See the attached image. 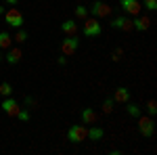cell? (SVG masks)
Listing matches in <instances>:
<instances>
[{"label": "cell", "instance_id": "1", "mask_svg": "<svg viewBox=\"0 0 157 155\" xmlns=\"http://www.w3.org/2000/svg\"><path fill=\"white\" fill-rule=\"evenodd\" d=\"M67 138H69V143H82L88 138V128H86V124H73L71 128L67 130Z\"/></svg>", "mask_w": 157, "mask_h": 155}, {"label": "cell", "instance_id": "2", "mask_svg": "<svg viewBox=\"0 0 157 155\" xmlns=\"http://www.w3.org/2000/svg\"><path fill=\"white\" fill-rule=\"evenodd\" d=\"M138 132L145 138H151L155 134V122L151 115H138Z\"/></svg>", "mask_w": 157, "mask_h": 155}, {"label": "cell", "instance_id": "3", "mask_svg": "<svg viewBox=\"0 0 157 155\" xmlns=\"http://www.w3.org/2000/svg\"><path fill=\"white\" fill-rule=\"evenodd\" d=\"M4 23L11 25V27H21V25L25 23V17L23 13L19 11V9H9V11H4Z\"/></svg>", "mask_w": 157, "mask_h": 155}, {"label": "cell", "instance_id": "4", "mask_svg": "<svg viewBox=\"0 0 157 155\" xmlns=\"http://www.w3.org/2000/svg\"><path fill=\"white\" fill-rule=\"evenodd\" d=\"M88 13H92L94 19H107V17H111V6L103 0H94L92 6L88 9Z\"/></svg>", "mask_w": 157, "mask_h": 155}, {"label": "cell", "instance_id": "5", "mask_svg": "<svg viewBox=\"0 0 157 155\" xmlns=\"http://www.w3.org/2000/svg\"><path fill=\"white\" fill-rule=\"evenodd\" d=\"M78 46H80V40L78 36H65L61 40V52L65 55V57H69L73 52H78Z\"/></svg>", "mask_w": 157, "mask_h": 155}, {"label": "cell", "instance_id": "6", "mask_svg": "<svg viewBox=\"0 0 157 155\" xmlns=\"http://www.w3.org/2000/svg\"><path fill=\"white\" fill-rule=\"evenodd\" d=\"M101 32H103V27L98 23V19H84V36L88 38H94V36H101Z\"/></svg>", "mask_w": 157, "mask_h": 155}, {"label": "cell", "instance_id": "7", "mask_svg": "<svg viewBox=\"0 0 157 155\" xmlns=\"http://www.w3.org/2000/svg\"><path fill=\"white\" fill-rule=\"evenodd\" d=\"M120 6L126 15H134V17L140 15V9H143L140 0H120Z\"/></svg>", "mask_w": 157, "mask_h": 155}, {"label": "cell", "instance_id": "8", "mask_svg": "<svg viewBox=\"0 0 157 155\" xmlns=\"http://www.w3.org/2000/svg\"><path fill=\"white\" fill-rule=\"evenodd\" d=\"M19 103L13 99V96H4V101H2V111L9 115V118H15L17 113H19Z\"/></svg>", "mask_w": 157, "mask_h": 155}, {"label": "cell", "instance_id": "9", "mask_svg": "<svg viewBox=\"0 0 157 155\" xmlns=\"http://www.w3.org/2000/svg\"><path fill=\"white\" fill-rule=\"evenodd\" d=\"M111 27L113 29H120V32H130L132 29V19L130 17H115L113 21H111Z\"/></svg>", "mask_w": 157, "mask_h": 155}, {"label": "cell", "instance_id": "10", "mask_svg": "<svg viewBox=\"0 0 157 155\" xmlns=\"http://www.w3.org/2000/svg\"><path fill=\"white\" fill-rule=\"evenodd\" d=\"M113 101H115V103H124V105H126V103L130 101V90H128L126 86H117V88L113 90Z\"/></svg>", "mask_w": 157, "mask_h": 155}, {"label": "cell", "instance_id": "11", "mask_svg": "<svg viewBox=\"0 0 157 155\" xmlns=\"http://www.w3.org/2000/svg\"><path fill=\"white\" fill-rule=\"evenodd\" d=\"M61 32L65 36H78V21L75 19H67L61 23Z\"/></svg>", "mask_w": 157, "mask_h": 155}, {"label": "cell", "instance_id": "12", "mask_svg": "<svg viewBox=\"0 0 157 155\" xmlns=\"http://www.w3.org/2000/svg\"><path fill=\"white\" fill-rule=\"evenodd\" d=\"M21 57H23V52H21V48H9V52L4 55V61L9 63V65H17L19 61H21Z\"/></svg>", "mask_w": 157, "mask_h": 155}, {"label": "cell", "instance_id": "13", "mask_svg": "<svg viewBox=\"0 0 157 155\" xmlns=\"http://www.w3.org/2000/svg\"><path fill=\"white\" fill-rule=\"evenodd\" d=\"M149 25H151V19L149 17H138L136 15V19L132 21V29H136V32H145V29H149Z\"/></svg>", "mask_w": 157, "mask_h": 155}, {"label": "cell", "instance_id": "14", "mask_svg": "<svg viewBox=\"0 0 157 155\" xmlns=\"http://www.w3.org/2000/svg\"><path fill=\"white\" fill-rule=\"evenodd\" d=\"M97 119H98V115H97L94 109H90V107L82 109V122L84 124H97Z\"/></svg>", "mask_w": 157, "mask_h": 155}, {"label": "cell", "instance_id": "15", "mask_svg": "<svg viewBox=\"0 0 157 155\" xmlns=\"http://www.w3.org/2000/svg\"><path fill=\"white\" fill-rule=\"evenodd\" d=\"M13 44V38L9 32H0V50H9Z\"/></svg>", "mask_w": 157, "mask_h": 155}, {"label": "cell", "instance_id": "16", "mask_svg": "<svg viewBox=\"0 0 157 155\" xmlns=\"http://www.w3.org/2000/svg\"><path fill=\"white\" fill-rule=\"evenodd\" d=\"M103 136H105L103 128H97V126H92V128L88 130V138H92V141H101Z\"/></svg>", "mask_w": 157, "mask_h": 155}, {"label": "cell", "instance_id": "17", "mask_svg": "<svg viewBox=\"0 0 157 155\" xmlns=\"http://www.w3.org/2000/svg\"><path fill=\"white\" fill-rule=\"evenodd\" d=\"M13 40H15V42H19V44H23L25 40H27V32H25L23 27H19V29H17V34H15V38H13Z\"/></svg>", "mask_w": 157, "mask_h": 155}, {"label": "cell", "instance_id": "18", "mask_svg": "<svg viewBox=\"0 0 157 155\" xmlns=\"http://www.w3.org/2000/svg\"><path fill=\"white\" fill-rule=\"evenodd\" d=\"M113 105H115V101H113L111 96H107V99L103 101V113H111V111H113Z\"/></svg>", "mask_w": 157, "mask_h": 155}, {"label": "cell", "instance_id": "19", "mask_svg": "<svg viewBox=\"0 0 157 155\" xmlns=\"http://www.w3.org/2000/svg\"><path fill=\"white\" fill-rule=\"evenodd\" d=\"M126 105H128L126 109H128V113H130L132 118H138V115H140V107H138V105H134V103H130V101H128Z\"/></svg>", "mask_w": 157, "mask_h": 155}, {"label": "cell", "instance_id": "20", "mask_svg": "<svg viewBox=\"0 0 157 155\" xmlns=\"http://www.w3.org/2000/svg\"><path fill=\"white\" fill-rule=\"evenodd\" d=\"M0 95L2 96H11L13 95V86L9 82H2L0 84Z\"/></svg>", "mask_w": 157, "mask_h": 155}, {"label": "cell", "instance_id": "21", "mask_svg": "<svg viewBox=\"0 0 157 155\" xmlns=\"http://www.w3.org/2000/svg\"><path fill=\"white\" fill-rule=\"evenodd\" d=\"M73 13H75V19H82V21L88 17V9H86V6H75Z\"/></svg>", "mask_w": 157, "mask_h": 155}, {"label": "cell", "instance_id": "22", "mask_svg": "<svg viewBox=\"0 0 157 155\" xmlns=\"http://www.w3.org/2000/svg\"><path fill=\"white\" fill-rule=\"evenodd\" d=\"M147 113H149L151 118H153V115L157 113V103H155V99H151V101L147 103Z\"/></svg>", "mask_w": 157, "mask_h": 155}, {"label": "cell", "instance_id": "23", "mask_svg": "<svg viewBox=\"0 0 157 155\" xmlns=\"http://www.w3.org/2000/svg\"><path fill=\"white\" fill-rule=\"evenodd\" d=\"M15 118L21 119V122H29V111H25V109H19V113H17Z\"/></svg>", "mask_w": 157, "mask_h": 155}, {"label": "cell", "instance_id": "24", "mask_svg": "<svg viewBox=\"0 0 157 155\" xmlns=\"http://www.w3.org/2000/svg\"><path fill=\"white\" fill-rule=\"evenodd\" d=\"M140 4H145V9H149V11H155L157 9V0H143Z\"/></svg>", "mask_w": 157, "mask_h": 155}, {"label": "cell", "instance_id": "25", "mask_svg": "<svg viewBox=\"0 0 157 155\" xmlns=\"http://www.w3.org/2000/svg\"><path fill=\"white\" fill-rule=\"evenodd\" d=\"M121 52H124L121 48H115V50L111 52V59H113V61H120V59H121Z\"/></svg>", "mask_w": 157, "mask_h": 155}, {"label": "cell", "instance_id": "26", "mask_svg": "<svg viewBox=\"0 0 157 155\" xmlns=\"http://www.w3.org/2000/svg\"><path fill=\"white\" fill-rule=\"evenodd\" d=\"M25 107H34V105H36V99H34V96H25Z\"/></svg>", "mask_w": 157, "mask_h": 155}, {"label": "cell", "instance_id": "27", "mask_svg": "<svg viewBox=\"0 0 157 155\" xmlns=\"http://www.w3.org/2000/svg\"><path fill=\"white\" fill-rule=\"evenodd\" d=\"M57 63H59V65H65V63H67V57H59Z\"/></svg>", "mask_w": 157, "mask_h": 155}, {"label": "cell", "instance_id": "28", "mask_svg": "<svg viewBox=\"0 0 157 155\" xmlns=\"http://www.w3.org/2000/svg\"><path fill=\"white\" fill-rule=\"evenodd\" d=\"M4 2H6V4H9V6H15V4H17V2H19V0H4Z\"/></svg>", "mask_w": 157, "mask_h": 155}, {"label": "cell", "instance_id": "29", "mask_svg": "<svg viewBox=\"0 0 157 155\" xmlns=\"http://www.w3.org/2000/svg\"><path fill=\"white\" fill-rule=\"evenodd\" d=\"M4 11H6V9H4V6H0V15H4Z\"/></svg>", "mask_w": 157, "mask_h": 155}, {"label": "cell", "instance_id": "30", "mask_svg": "<svg viewBox=\"0 0 157 155\" xmlns=\"http://www.w3.org/2000/svg\"><path fill=\"white\" fill-rule=\"evenodd\" d=\"M2 59H4V57H2V55H0V61H2Z\"/></svg>", "mask_w": 157, "mask_h": 155}]
</instances>
